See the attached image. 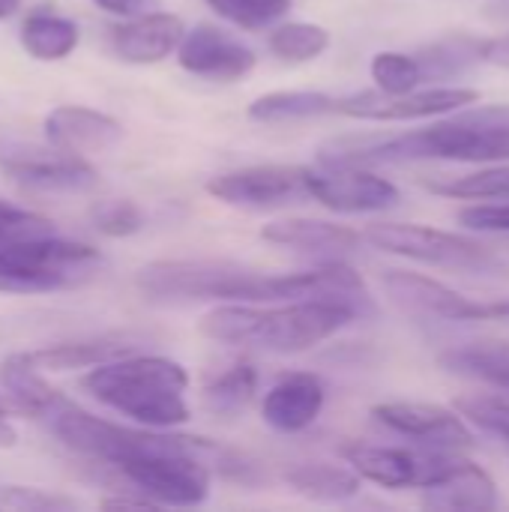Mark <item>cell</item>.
<instances>
[{
    "instance_id": "11",
    "label": "cell",
    "mask_w": 509,
    "mask_h": 512,
    "mask_svg": "<svg viewBox=\"0 0 509 512\" xmlns=\"http://www.w3.org/2000/svg\"><path fill=\"white\" fill-rule=\"evenodd\" d=\"M207 195L246 210H270L306 195V165H246L204 183Z\"/></svg>"
},
{
    "instance_id": "14",
    "label": "cell",
    "mask_w": 509,
    "mask_h": 512,
    "mask_svg": "<svg viewBox=\"0 0 509 512\" xmlns=\"http://www.w3.org/2000/svg\"><path fill=\"white\" fill-rule=\"evenodd\" d=\"M327 405V387L315 372H285L264 396L261 417L273 432L297 435L318 423Z\"/></svg>"
},
{
    "instance_id": "25",
    "label": "cell",
    "mask_w": 509,
    "mask_h": 512,
    "mask_svg": "<svg viewBox=\"0 0 509 512\" xmlns=\"http://www.w3.org/2000/svg\"><path fill=\"white\" fill-rule=\"evenodd\" d=\"M483 42L477 36H465V33H453L447 39H438L417 54L420 72H423V84L426 81H447L456 78L468 69H474L477 63H483Z\"/></svg>"
},
{
    "instance_id": "37",
    "label": "cell",
    "mask_w": 509,
    "mask_h": 512,
    "mask_svg": "<svg viewBox=\"0 0 509 512\" xmlns=\"http://www.w3.org/2000/svg\"><path fill=\"white\" fill-rule=\"evenodd\" d=\"M93 6H99L102 12H108V15H117V18H129V15H138V12H144V6L150 3V0H90Z\"/></svg>"
},
{
    "instance_id": "13",
    "label": "cell",
    "mask_w": 509,
    "mask_h": 512,
    "mask_svg": "<svg viewBox=\"0 0 509 512\" xmlns=\"http://www.w3.org/2000/svg\"><path fill=\"white\" fill-rule=\"evenodd\" d=\"M372 417L390 432L411 438L423 447L468 450L474 444L468 420L456 408H444L432 402H381L372 408Z\"/></svg>"
},
{
    "instance_id": "1",
    "label": "cell",
    "mask_w": 509,
    "mask_h": 512,
    "mask_svg": "<svg viewBox=\"0 0 509 512\" xmlns=\"http://www.w3.org/2000/svg\"><path fill=\"white\" fill-rule=\"evenodd\" d=\"M363 312L345 300H288V303H219L198 330L210 342L255 348L267 354H303L345 327Z\"/></svg>"
},
{
    "instance_id": "2",
    "label": "cell",
    "mask_w": 509,
    "mask_h": 512,
    "mask_svg": "<svg viewBox=\"0 0 509 512\" xmlns=\"http://www.w3.org/2000/svg\"><path fill=\"white\" fill-rule=\"evenodd\" d=\"M81 390L144 429H177L189 420V372L159 354H123L81 375Z\"/></svg>"
},
{
    "instance_id": "4",
    "label": "cell",
    "mask_w": 509,
    "mask_h": 512,
    "mask_svg": "<svg viewBox=\"0 0 509 512\" xmlns=\"http://www.w3.org/2000/svg\"><path fill=\"white\" fill-rule=\"evenodd\" d=\"M243 270L225 258H162L135 273V288L147 303L186 306V303H225L228 285Z\"/></svg>"
},
{
    "instance_id": "42",
    "label": "cell",
    "mask_w": 509,
    "mask_h": 512,
    "mask_svg": "<svg viewBox=\"0 0 509 512\" xmlns=\"http://www.w3.org/2000/svg\"><path fill=\"white\" fill-rule=\"evenodd\" d=\"M0 411H6V408H3V402H0Z\"/></svg>"
},
{
    "instance_id": "8",
    "label": "cell",
    "mask_w": 509,
    "mask_h": 512,
    "mask_svg": "<svg viewBox=\"0 0 509 512\" xmlns=\"http://www.w3.org/2000/svg\"><path fill=\"white\" fill-rule=\"evenodd\" d=\"M0 171L24 189L33 192H87L99 183L96 168L75 153H66L54 144L36 147L21 141L0 144Z\"/></svg>"
},
{
    "instance_id": "19",
    "label": "cell",
    "mask_w": 509,
    "mask_h": 512,
    "mask_svg": "<svg viewBox=\"0 0 509 512\" xmlns=\"http://www.w3.org/2000/svg\"><path fill=\"white\" fill-rule=\"evenodd\" d=\"M423 507L429 510H495L498 483L474 462L459 459L453 474L438 486L423 489Z\"/></svg>"
},
{
    "instance_id": "38",
    "label": "cell",
    "mask_w": 509,
    "mask_h": 512,
    "mask_svg": "<svg viewBox=\"0 0 509 512\" xmlns=\"http://www.w3.org/2000/svg\"><path fill=\"white\" fill-rule=\"evenodd\" d=\"M483 63H495L501 69H509V33L483 42Z\"/></svg>"
},
{
    "instance_id": "41",
    "label": "cell",
    "mask_w": 509,
    "mask_h": 512,
    "mask_svg": "<svg viewBox=\"0 0 509 512\" xmlns=\"http://www.w3.org/2000/svg\"><path fill=\"white\" fill-rule=\"evenodd\" d=\"M21 9V0H0V21L12 18Z\"/></svg>"
},
{
    "instance_id": "5",
    "label": "cell",
    "mask_w": 509,
    "mask_h": 512,
    "mask_svg": "<svg viewBox=\"0 0 509 512\" xmlns=\"http://www.w3.org/2000/svg\"><path fill=\"white\" fill-rule=\"evenodd\" d=\"M363 240H369L375 249L444 267V270H489L495 267V255L453 231H441L432 225H414V222H375L366 228Z\"/></svg>"
},
{
    "instance_id": "22",
    "label": "cell",
    "mask_w": 509,
    "mask_h": 512,
    "mask_svg": "<svg viewBox=\"0 0 509 512\" xmlns=\"http://www.w3.org/2000/svg\"><path fill=\"white\" fill-rule=\"evenodd\" d=\"M18 39H21V48L33 60L54 63V60H66L78 48L81 30H78V24L72 18L48 12V9H39V12H30L21 21Z\"/></svg>"
},
{
    "instance_id": "35",
    "label": "cell",
    "mask_w": 509,
    "mask_h": 512,
    "mask_svg": "<svg viewBox=\"0 0 509 512\" xmlns=\"http://www.w3.org/2000/svg\"><path fill=\"white\" fill-rule=\"evenodd\" d=\"M459 222L471 231H501L509 234V201L507 204H477L459 210Z\"/></svg>"
},
{
    "instance_id": "26",
    "label": "cell",
    "mask_w": 509,
    "mask_h": 512,
    "mask_svg": "<svg viewBox=\"0 0 509 512\" xmlns=\"http://www.w3.org/2000/svg\"><path fill=\"white\" fill-rule=\"evenodd\" d=\"M258 381L261 378H258V369L252 363H234L207 381V387L201 393L204 408L216 417H234L255 402Z\"/></svg>"
},
{
    "instance_id": "40",
    "label": "cell",
    "mask_w": 509,
    "mask_h": 512,
    "mask_svg": "<svg viewBox=\"0 0 509 512\" xmlns=\"http://www.w3.org/2000/svg\"><path fill=\"white\" fill-rule=\"evenodd\" d=\"M483 15L492 21H509V0H489Z\"/></svg>"
},
{
    "instance_id": "15",
    "label": "cell",
    "mask_w": 509,
    "mask_h": 512,
    "mask_svg": "<svg viewBox=\"0 0 509 512\" xmlns=\"http://www.w3.org/2000/svg\"><path fill=\"white\" fill-rule=\"evenodd\" d=\"M45 138L48 144L87 156V153H105L123 141V123L99 108L87 105H57L45 114Z\"/></svg>"
},
{
    "instance_id": "3",
    "label": "cell",
    "mask_w": 509,
    "mask_h": 512,
    "mask_svg": "<svg viewBox=\"0 0 509 512\" xmlns=\"http://www.w3.org/2000/svg\"><path fill=\"white\" fill-rule=\"evenodd\" d=\"M99 270V249L60 237L57 231L0 243V291L6 294L72 291L96 279Z\"/></svg>"
},
{
    "instance_id": "10",
    "label": "cell",
    "mask_w": 509,
    "mask_h": 512,
    "mask_svg": "<svg viewBox=\"0 0 509 512\" xmlns=\"http://www.w3.org/2000/svg\"><path fill=\"white\" fill-rule=\"evenodd\" d=\"M306 198L336 213H381L399 204V189L363 165H306Z\"/></svg>"
},
{
    "instance_id": "31",
    "label": "cell",
    "mask_w": 509,
    "mask_h": 512,
    "mask_svg": "<svg viewBox=\"0 0 509 512\" xmlns=\"http://www.w3.org/2000/svg\"><path fill=\"white\" fill-rule=\"evenodd\" d=\"M90 222L99 234L120 240V237H132L144 231L147 213L132 198H105L90 207Z\"/></svg>"
},
{
    "instance_id": "12",
    "label": "cell",
    "mask_w": 509,
    "mask_h": 512,
    "mask_svg": "<svg viewBox=\"0 0 509 512\" xmlns=\"http://www.w3.org/2000/svg\"><path fill=\"white\" fill-rule=\"evenodd\" d=\"M174 54H177L180 69H186L195 78L219 81V84L243 81L258 63L255 51L243 39H237L234 33L216 24L186 27Z\"/></svg>"
},
{
    "instance_id": "33",
    "label": "cell",
    "mask_w": 509,
    "mask_h": 512,
    "mask_svg": "<svg viewBox=\"0 0 509 512\" xmlns=\"http://www.w3.org/2000/svg\"><path fill=\"white\" fill-rule=\"evenodd\" d=\"M0 507L18 512H72L78 501L39 486H0Z\"/></svg>"
},
{
    "instance_id": "32",
    "label": "cell",
    "mask_w": 509,
    "mask_h": 512,
    "mask_svg": "<svg viewBox=\"0 0 509 512\" xmlns=\"http://www.w3.org/2000/svg\"><path fill=\"white\" fill-rule=\"evenodd\" d=\"M471 426L509 444V399L504 396H462L453 405Z\"/></svg>"
},
{
    "instance_id": "39",
    "label": "cell",
    "mask_w": 509,
    "mask_h": 512,
    "mask_svg": "<svg viewBox=\"0 0 509 512\" xmlns=\"http://www.w3.org/2000/svg\"><path fill=\"white\" fill-rule=\"evenodd\" d=\"M15 444H18V432H15V426L9 423L6 411H0V450H9V447H15Z\"/></svg>"
},
{
    "instance_id": "34",
    "label": "cell",
    "mask_w": 509,
    "mask_h": 512,
    "mask_svg": "<svg viewBox=\"0 0 509 512\" xmlns=\"http://www.w3.org/2000/svg\"><path fill=\"white\" fill-rule=\"evenodd\" d=\"M57 231L48 216H39L27 207H18L6 198H0V243L15 237H33V234H51Z\"/></svg>"
},
{
    "instance_id": "9",
    "label": "cell",
    "mask_w": 509,
    "mask_h": 512,
    "mask_svg": "<svg viewBox=\"0 0 509 512\" xmlns=\"http://www.w3.org/2000/svg\"><path fill=\"white\" fill-rule=\"evenodd\" d=\"M384 291L411 315L438 318V321H504L509 318V300L501 303H483L471 300L450 285L414 273V270H384L381 273Z\"/></svg>"
},
{
    "instance_id": "36",
    "label": "cell",
    "mask_w": 509,
    "mask_h": 512,
    "mask_svg": "<svg viewBox=\"0 0 509 512\" xmlns=\"http://www.w3.org/2000/svg\"><path fill=\"white\" fill-rule=\"evenodd\" d=\"M465 117L471 120H483V123H495V126H504L509 129V105H486V108H462Z\"/></svg>"
},
{
    "instance_id": "16",
    "label": "cell",
    "mask_w": 509,
    "mask_h": 512,
    "mask_svg": "<svg viewBox=\"0 0 509 512\" xmlns=\"http://www.w3.org/2000/svg\"><path fill=\"white\" fill-rule=\"evenodd\" d=\"M186 33V21L174 12H138L111 30V48L123 63L153 66L171 57Z\"/></svg>"
},
{
    "instance_id": "17",
    "label": "cell",
    "mask_w": 509,
    "mask_h": 512,
    "mask_svg": "<svg viewBox=\"0 0 509 512\" xmlns=\"http://www.w3.org/2000/svg\"><path fill=\"white\" fill-rule=\"evenodd\" d=\"M261 240L282 246V249H297L309 255H348L363 246V234H357L348 225L327 222V219H306V216H291V219H276L261 228Z\"/></svg>"
},
{
    "instance_id": "24",
    "label": "cell",
    "mask_w": 509,
    "mask_h": 512,
    "mask_svg": "<svg viewBox=\"0 0 509 512\" xmlns=\"http://www.w3.org/2000/svg\"><path fill=\"white\" fill-rule=\"evenodd\" d=\"M438 363L453 375L509 390V342H477L450 348L438 357Z\"/></svg>"
},
{
    "instance_id": "27",
    "label": "cell",
    "mask_w": 509,
    "mask_h": 512,
    "mask_svg": "<svg viewBox=\"0 0 509 512\" xmlns=\"http://www.w3.org/2000/svg\"><path fill=\"white\" fill-rule=\"evenodd\" d=\"M330 30L324 24H312V21H285V24H273L270 36H267V48L288 63H309L318 60L327 48H330Z\"/></svg>"
},
{
    "instance_id": "28",
    "label": "cell",
    "mask_w": 509,
    "mask_h": 512,
    "mask_svg": "<svg viewBox=\"0 0 509 512\" xmlns=\"http://www.w3.org/2000/svg\"><path fill=\"white\" fill-rule=\"evenodd\" d=\"M429 189L459 201H509V165H492L450 180H429Z\"/></svg>"
},
{
    "instance_id": "30",
    "label": "cell",
    "mask_w": 509,
    "mask_h": 512,
    "mask_svg": "<svg viewBox=\"0 0 509 512\" xmlns=\"http://www.w3.org/2000/svg\"><path fill=\"white\" fill-rule=\"evenodd\" d=\"M369 75L381 93H393V96L423 87L417 54L408 51H378L369 63Z\"/></svg>"
},
{
    "instance_id": "6",
    "label": "cell",
    "mask_w": 509,
    "mask_h": 512,
    "mask_svg": "<svg viewBox=\"0 0 509 512\" xmlns=\"http://www.w3.org/2000/svg\"><path fill=\"white\" fill-rule=\"evenodd\" d=\"M345 459L360 480L384 489H429L447 480L459 465L456 450H408L381 444H351L345 447Z\"/></svg>"
},
{
    "instance_id": "21",
    "label": "cell",
    "mask_w": 509,
    "mask_h": 512,
    "mask_svg": "<svg viewBox=\"0 0 509 512\" xmlns=\"http://www.w3.org/2000/svg\"><path fill=\"white\" fill-rule=\"evenodd\" d=\"M285 483L294 495L315 501V504H345L354 501L363 489L360 474L348 465H327V462H306L294 465L285 474Z\"/></svg>"
},
{
    "instance_id": "29",
    "label": "cell",
    "mask_w": 509,
    "mask_h": 512,
    "mask_svg": "<svg viewBox=\"0 0 509 512\" xmlns=\"http://www.w3.org/2000/svg\"><path fill=\"white\" fill-rule=\"evenodd\" d=\"M219 18L240 30H267L291 12V0H204Z\"/></svg>"
},
{
    "instance_id": "23",
    "label": "cell",
    "mask_w": 509,
    "mask_h": 512,
    "mask_svg": "<svg viewBox=\"0 0 509 512\" xmlns=\"http://www.w3.org/2000/svg\"><path fill=\"white\" fill-rule=\"evenodd\" d=\"M336 114V96L321 90H273L249 102L246 117L252 123H297Z\"/></svg>"
},
{
    "instance_id": "18",
    "label": "cell",
    "mask_w": 509,
    "mask_h": 512,
    "mask_svg": "<svg viewBox=\"0 0 509 512\" xmlns=\"http://www.w3.org/2000/svg\"><path fill=\"white\" fill-rule=\"evenodd\" d=\"M132 351H141V336H135V333H102V336L42 345L36 351H27V357L42 372H81V369H93L99 363H108V360L132 354Z\"/></svg>"
},
{
    "instance_id": "20",
    "label": "cell",
    "mask_w": 509,
    "mask_h": 512,
    "mask_svg": "<svg viewBox=\"0 0 509 512\" xmlns=\"http://www.w3.org/2000/svg\"><path fill=\"white\" fill-rule=\"evenodd\" d=\"M0 381H3V390L9 396V402L27 414L30 420L42 423V417L60 402V390L48 384V378L42 375V369L24 354H9L3 363H0Z\"/></svg>"
},
{
    "instance_id": "7",
    "label": "cell",
    "mask_w": 509,
    "mask_h": 512,
    "mask_svg": "<svg viewBox=\"0 0 509 512\" xmlns=\"http://www.w3.org/2000/svg\"><path fill=\"white\" fill-rule=\"evenodd\" d=\"M480 102V90L474 87H417L411 93H381L360 90L351 96H336V114L372 123H408L462 111Z\"/></svg>"
}]
</instances>
